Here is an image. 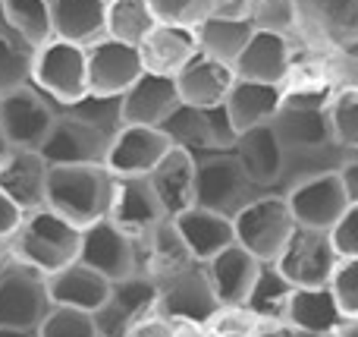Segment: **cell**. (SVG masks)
<instances>
[{
    "mask_svg": "<svg viewBox=\"0 0 358 337\" xmlns=\"http://www.w3.org/2000/svg\"><path fill=\"white\" fill-rule=\"evenodd\" d=\"M157 312V281L151 275H132L110 284V294L94 315L98 337H132L136 328Z\"/></svg>",
    "mask_w": 358,
    "mask_h": 337,
    "instance_id": "ba28073f",
    "label": "cell"
},
{
    "mask_svg": "<svg viewBox=\"0 0 358 337\" xmlns=\"http://www.w3.org/2000/svg\"><path fill=\"white\" fill-rule=\"evenodd\" d=\"M155 10L157 22H170V25H189L195 29L204 16L214 13V0H148Z\"/></svg>",
    "mask_w": 358,
    "mask_h": 337,
    "instance_id": "74e56055",
    "label": "cell"
},
{
    "mask_svg": "<svg viewBox=\"0 0 358 337\" xmlns=\"http://www.w3.org/2000/svg\"><path fill=\"white\" fill-rule=\"evenodd\" d=\"M283 322L311 337H334L346 319L336 306L330 284H321V287H292Z\"/></svg>",
    "mask_w": 358,
    "mask_h": 337,
    "instance_id": "d4e9b609",
    "label": "cell"
},
{
    "mask_svg": "<svg viewBox=\"0 0 358 337\" xmlns=\"http://www.w3.org/2000/svg\"><path fill=\"white\" fill-rule=\"evenodd\" d=\"M6 155H10V142H6V139H3V132H0V167H3Z\"/></svg>",
    "mask_w": 358,
    "mask_h": 337,
    "instance_id": "c3c4849f",
    "label": "cell"
},
{
    "mask_svg": "<svg viewBox=\"0 0 358 337\" xmlns=\"http://www.w3.org/2000/svg\"><path fill=\"white\" fill-rule=\"evenodd\" d=\"M48 284V296L50 306H73V309H85V312H98L101 303L110 294V284L101 271H94L85 262H69L66 268L54 271V275H44Z\"/></svg>",
    "mask_w": 358,
    "mask_h": 337,
    "instance_id": "603a6c76",
    "label": "cell"
},
{
    "mask_svg": "<svg viewBox=\"0 0 358 337\" xmlns=\"http://www.w3.org/2000/svg\"><path fill=\"white\" fill-rule=\"evenodd\" d=\"M157 25V16L148 0H107L104 35L126 44H142Z\"/></svg>",
    "mask_w": 358,
    "mask_h": 337,
    "instance_id": "1f68e13d",
    "label": "cell"
},
{
    "mask_svg": "<svg viewBox=\"0 0 358 337\" xmlns=\"http://www.w3.org/2000/svg\"><path fill=\"white\" fill-rule=\"evenodd\" d=\"M233 155L239 158L242 167L248 170V177H252L261 189L277 183L280 167H283V145H280V139H277V132H273L271 123L242 130L239 139H236V145H233Z\"/></svg>",
    "mask_w": 358,
    "mask_h": 337,
    "instance_id": "f1b7e54d",
    "label": "cell"
},
{
    "mask_svg": "<svg viewBox=\"0 0 358 337\" xmlns=\"http://www.w3.org/2000/svg\"><path fill=\"white\" fill-rule=\"evenodd\" d=\"M38 337H98L94 315L73 306H50L41 325L35 328Z\"/></svg>",
    "mask_w": 358,
    "mask_h": 337,
    "instance_id": "8d00e7d4",
    "label": "cell"
},
{
    "mask_svg": "<svg viewBox=\"0 0 358 337\" xmlns=\"http://www.w3.org/2000/svg\"><path fill=\"white\" fill-rule=\"evenodd\" d=\"M0 337H38L35 331H25V328H6L0 325Z\"/></svg>",
    "mask_w": 358,
    "mask_h": 337,
    "instance_id": "7dc6e473",
    "label": "cell"
},
{
    "mask_svg": "<svg viewBox=\"0 0 358 337\" xmlns=\"http://www.w3.org/2000/svg\"><path fill=\"white\" fill-rule=\"evenodd\" d=\"M334 337H358V319H346L340 328H336Z\"/></svg>",
    "mask_w": 358,
    "mask_h": 337,
    "instance_id": "bcb514c9",
    "label": "cell"
},
{
    "mask_svg": "<svg viewBox=\"0 0 358 337\" xmlns=\"http://www.w3.org/2000/svg\"><path fill=\"white\" fill-rule=\"evenodd\" d=\"M233 73L239 79L271 82L286 85L292 76V44L286 32L277 29H255L242 54L233 60Z\"/></svg>",
    "mask_w": 358,
    "mask_h": 337,
    "instance_id": "9a60e30c",
    "label": "cell"
},
{
    "mask_svg": "<svg viewBox=\"0 0 358 337\" xmlns=\"http://www.w3.org/2000/svg\"><path fill=\"white\" fill-rule=\"evenodd\" d=\"M340 180H343V186H346V195H349V202H358V151H349V158L340 164Z\"/></svg>",
    "mask_w": 358,
    "mask_h": 337,
    "instance_id": "f6af8a7d",
    "label": "cell"
},
{
    "mask_svg": "<svg viewBox=\"0 0 358 337\" xmlns=\"http://www.w3.org/2000/svg\"><path fill=\"white\" fill-rule=\"evenodd\" d=\"M336 262H340V256H336L334 243H330V231H315V227H299V224L289 233L286 246L280 249V256L273 259L280 275L292 287H321V284H330Z\"/></svg>",
    "mask_w": 358,
    "mask_h": 337,
    "instance_id": "9c48e42d",
    "label": "cell"
},
{
    "mask_svg": "<svg viewBox=\"0 0 358 337\" xmlns=\"http://www.w3.org/2000/svg\"><path fill=\"white\" fill-rule=\"evenodd\" d=\"M79 262L92 265L107 281H123L138 275V237L126 233L110 218H101L94 224L82 227Z\"/></svg>",
    "mask_w": 358,
    "mask_h": 337,
    "instance_id": "7c38bea8",
    "label": "cell"
},
{
    "mask_svg": "<svg viewBox=\"0 0 358 337\" xmlns=\"http://www.w3.org/2000/svg\"><path fill=\"white\" fill-rule=\"evenodd\" d=\"M286 205L292 212V221L299 227H315V231H330L340 221V214L349 208V195L343 186L340 174H315L308 180H299L296 186L286 189Z\"/></svg>",
    "mask_w": 358,
    "mask_h": 337,
    "instance_id": "4fadbf2b",
    "label": "cell"
},
{
    "mask_svg": "<svg viewBox=\"0 0 358 337\" xmlns=\"http://www.w3.org/2000/svg\"><path fill=\"white\" fill-rule=\"evenodd\" d=\"M22 208L16 205V202L10 199V195L0 189V240H10L13 233H16L19 221H22Z\"/></svg>",
    "mask_w": 358,
    "mask_h": 337,
    "instance_id": "ee69618b",
    "label": "cell"
},
{
    "mask_svg": "<svg viewBox=\"0 0 358 337\" xmlns=\"http://www.w3.org/2000/svg\"><path fill=\"white\" fill-rule=\"evenodd\" d=\"M50 309L44 275L13 259L0 271V325L35 331Z\"/></svg>",
    "mask_w": 358,
    "mask_h": 337,
    "instance_id": "8fae6325",
    "label": "cell"
},
{
    "mask_svg": "<svg viewBox=\"0 0 358 337\" xmlns=\"http://www.w3.org/2000/svg\"><path fill=\"white\" fill-rule=\"evenodd\" d=\"M176 107H179L176 79L173 76L148 73V69L120 95V117H123V123L161 126Z\"/></svg>",
    "mask_w": 358,
    "mask_h": 337,
    "instance_id": "e0dca14e",
    "label": "cell"
},
{
    "mask_svg": "<svg viewBox=\"0 0 358 337\" xmlns=\"http://www.w3.org/2000/svg\"><path fill=\"white\" fill-rule=\"evenodd\" d=\"M31 57L35 48H29L13 32H0V92L31 85Z\"/></svg>",
    "mask_w": 358,
    "mask_h": 337,
    "instance_id": "d590c367",
    "label": "cell"
},
{
    "mask_svg": "<svg viewBox=\"0 0 358 337\" xmlns=\"http://www.w3.org/2000/svg\"><path fill=\"white\" fill-rule=\"evenodd\" d=\"M324 0H296V6H308V10H321Z\"/></svg>",
    "mask_w": 358,
    "mask_h": 337,
    "instance_id": "681fc988",
    "label": "cell"
},
{
    "mask_svg": "<svg viewBox=\"0 0 358 337\" xmlns=\"http://www.w3.org/2000/svg\"><path fill=\"white\" fill-rule=\"evenodd\" d=\"M327 120L336 142L346 151H358V85H340L330 92Z\"/></svg>",
    "mask_w": 358,
    "mask_h": 337,
    "instance_id": "e575fe53",
    "label": "cell"
},
{
    "mask_svg": "<svg viewBox=\"0 0 358 337\" xmlns=\"http://www.w3.org/2000/svg\"><path fill=\"white\" fill-rule=\"evenodd\" d=\"M255 322L258 319L245 306H220L208 325L214 328V337H255Z\"/></svg>",
    "mask_w": 358,
    "mask_h": 337,
    "instance_id": "ab89813d",
    "label": "cell"
},
{
    "mask_svg": "<svg viewBox=\"0 0 358 337\" xmlns=\"http://www.w3.org/2000/svg\"><path fill=\"white\" fill-rule=\"evenodd\" d=\"M330 243L340 259H358V202H349V208L330 227Z\"/></svg>",
    "mask_w": 358,
    "mask_h": 337,
    "instance_id": "60d3db41",
    "label": "cell"
},
{
    "mask_svg": "<svg viewBox=\"0 0 358 337\" xmlns=\"http://www.w3.org/2000/svg\"><path fill=\"white\" fill-rule=\"evenodd\" d=\"M233 231L236 243L245 246L258 262H273L286 246L289 233L296 231V221L286 205V195L261 193L233 214Z\"/></svg>",
    "mask_w": 358,
    "mask_h": 337,
    "instance_id": "5b68a950",
    "label": "cell"
},
{
    "mask_svg": "<svg viewBox=\"0 0 358 337\" xmlns=\"http://www.w3.org/2000/svg\"><path fill=\"white\" fill-rule=\"evenodd\" d=\"M204 271H208L210 287H214L220 306H245L248 294L255 287V277L261 271V262L245 246L229 243L204 262Z\"/></svg>",
    "mask_w": 358,
    "mask_h": 337,
    "instance_id": "ffe728a7",
    "label": "cell"
},
{
    "mask_svg": "<svg viewBox=\"0 0 358 337\" xmlns=\"http://www.w3.org/2000/svg\"><path fill=\"white\" fill-rule=\"evenodd\" d=\"M113 132L79 117L73 111L57 107V117L41 142V158L48 164H104Z\"/></svg>",
    "mask_w": 358,
    "mask_h": 337,
    "instance_id": "52a82bcc",
    "label": "cell"
},
{
    "mask_svg": "<svg viewBox=\"0 0 358 337\" xmlns=\"http://www.w3.org/2000/svg\"><path fill=\"white\" fill-rule=\"evenodd\" d=\"M48 170L50 164L35 149H10L0 167V189L16 202L22 212L48 205Z\"/></svg>",
    "mask_w": 358,
    "mask_h": 337,
    "instance_id": "44dd1931",
    "label": "cell"
},
{
    "mask_svg": "<svg viewBox=\"0 0 358 337\" xmlns=\"http://www.w3.org/2000/svg\"><path fill=\"white\" fill-rule=\"evenodd\" d=\"M0 16L6 29L22 38L29 48H41L54 38L50 25V0H0Z\"/></svg>",
    "mask_w": 358,
    "mask_h": 337,
    "instance_id": "4dcf8cb0",
    "label": "cell"
},
{
    "mask_svg": "<svg viewBox=\"0 0 358 337\" xmlns=\"http://www.w3.org/2000/svg\"><path fill=\"white\" fill-rule=\"evenodd\" d=\"M117 177L107 164H50L48 170V208L88 227L110 214Z\"/></svg>",
    "mask_w": 358,
    "mask_h": 337,
    "instance_id": "6da1fadb",
    "label": "cell"
},
{
    "mask_svg": "<svg viewBox=\"0 0 358 337\" xmlns=\"http://www.w3.org/2000/svg\"><path fill=\"white\" fill-rule=\"evenodd\" d=\"M170 151V139L157 126L123 123L110 139L104 164L113 177H145Z\"/></svg>",
    "mask_w": 358,
    "mask_h": 337,
    "instance_id": "2e32d148",
    "label": "cell"
},
{
    "mask_svg": "<svg viewBox=\"0 0 358 337\" xmlns=\"http://www.w3.org/2000/svg\"><path fill=\"white\" fill-rule=\"evenodd\" d=\"M79 246L82 227H76L73 221H66L48 205L25 212L16 233L10 237L13 259L41 271V275H54V271L66 268L69 262H76Z\"/></svg>",
    "mask_w": 358,
    "mask_h": 337,
    "instance_id": "7a4b0ae2",
    "label": "cell"
},
{
    "mask_svg": "<svg viewBox=\"0 0 358 337\" xmlns=\"http://www.w3.org/2000/svg\"><path fill=\"white\" fill-rule=\"evenodd\" d=\"M283 104V85H271V82H255V79H239L229 85L223 107H227L229 120L236 130H252V126L271 123L273 114Z\"/></svg>",
    "mask_w": 358,
    "mask_h": 337,
    "instance_id": "484cf974",
    "label": "cell"
},
{
    "mask_svg": "<svg viewBox=\"0 0 358 337\" xmlns=\"http://www.w3.org/2000/svg\"><path fill=\"white\" fill-rule=\"evenodd\" d=\"M267 193L248 177L242 161L233 151H208L198 155L195 167V205L210 208L217 214L233 218L242 205L255 199V195Z\"/></svg>",
    "mask_w": 358,
    "mask_h": 337,
    "instance_id": "3957f363",
    "label": "cell"
},
{
    "mask_svg": "<svg viewBox=\"0 0 358 337\" xmlns=\"http://www.w3.org/2000/svg\"><path fill=\"white\" fill-rule=\"evenodd\" d=\"M289 294H292V284L280 275L277 265L261 262V271H258V277H255V287L245 300V309L255 319H283Z\"/></svg>",
    "mask_w": 358,
    "mask_h": 337,
    "instance_id": "d6a6232c",
    "label": "cell"
},
{
    "mask_svg": "<svg viewBox=\"0 0 358 337\" xmlns=\"http://www.w3.org/2000/svg\"><path fill=\"white\" fill-rule=\"evenodd\" d=\"M204 117H208L210 149H214V151H233L236 139H239V130L233 126V120H229L227 107H223V104L204 107Z\"/></svg>",
    "mask_w": 358,
    "mask_h": 337,
    "instance_id": "b9f144b4",
    "label": "cell"
},
{
    "mask_svg": "<svg viewBox=\"0 0 358 337\" xmlns=\"http://www.w3.org/2000/svg\"><path fill=\"white\" fill-rule=\"evenodd\" d=\"M321 16L327 19L334 29L358 35V0H324Z\"/></svg>",
    "mask_w": 358,
    "mask_h": 337,
    "instance_id": "7bdbcfd3",
    "label": "cell"
},
{
    "mask_svg": "<svg viewBox=\"0 0 358 337\" xmlns=\"http://www.w3.org/2000/svg\"><path fill=\"white\" fill-rule=\"evenodd\" d=\"M157 281V312L167 319H182L192 325H208L214 312L220 309L210 277L204 271V262H185L167 275L155 277Z\"/></svg>",
    "mask_w": 358,
    "mask_h": 337,
    "instance_id": "8992f818",
    "label": "cell"
},
{
    "mask_svg": "<svg viewBox=\"0 0 358 337\" xmlns=\"http://www.w3.org/2000/svg\"><path fill=\"white\" fill-rule=\"evenodd\" d=\"M88 57V95L101 98H120L138 76L145 73L142 50L136 44L117 41V38H98L85 48Z\"/></svg>",
    "mask_w": 358,
    "mask_h": 337,
    "instance_id": "5bb4252c",
    "label": "cell"
},
{
    "mask_svg": "<svg viewBox=\"0 0 358 337\" xmlns=\"http://www.w3.org/2000/svg\"><path fill=\"white\" fill-rule=\"evenodd\" d=\"M173 79H176V92L182 104L214 107V104H223L229 85L236 82V73H233V63L214 60V57L198 50L192 60L182 63V69Z\"/></svg>",
    "mask_w": 358,
    "mask_h": 337,
    "instance_id": "7402d4cb",
    "label": "cell"
},
{
    "mask_svg": "<svg viewBox=\"0 0 358 337\" xmlns=\"http://www.w3.org/2000/svg\"><path fill=\"white\" fill-rule=\"evenodd\" d=\"M107 218L132 237H148L167 214H164L148 177H117V189H113Z\"/></svg>",
    "mask_w": 358,
    "mask_h": 337,
    "instance_id": "ac0fdd59",
    "label": "cell"
},
{
    "mask_svg": "<svg viewBox=\"0 0 358 337\" xmlns=\"http://www.w3.org/2000/svg\"><path fill=\"white\" fill-rule=\"evenodd\" d=\"M195 167H198V158L192 151L170 145L167 155L145 174L148 183L155 186V195L167 218L195 205Z\"/></svg>",
    "mask_w": 358,
    "mask_h": 337,
    "instance_id": "d6986e66",
    "label": "cell"
},
{
    "mask_svg": "<svg viewBox=\"0 0 358 337\" xmlns=\"http://www.w3.org/2000/svg\"><path fill=\"white\" fill-rule=\"evenodd\" d=\"M255 29L258 25H255V19L248 13H210L195 25L198 50L214 57V60L233 63L248 44Z\"/></svg>",
    "mask_w": 358,
    "mask_h": 337,
    "instance_id": "83f0119b",
    "label": "cell"
},
{
    "mask_svg": "<svg viewBox=\"0 0 358 337\" xmlns=\"http://www.w3.org/2000/svg\"><path fill=\"white\" fill-rule=\"evenodd\" d=\"M330 290L336 296L343 319H358V259H340L330 275Z\"/></svg>",
    "mask_w": 358,
    "mask_h": 337,
    "instance_id": "f35d334b",
    "label": "cell"
},
{
    "mask_svg": "<svg viewBox=\"0 0 358 337\" xmlns=\"http://www.w3.org/2000/svg\"><path fill=\"white\" fill-rule=\"evenodd\" d=\"M157 130L170 139V145H179V149L192 151V155H208L210 149V132H208V117H204V107H192V104H182L167 120H164Z\"/></svg>",
    "mask_w": 358,
    "mask_h": 337,
    "instance_id": "836d02e7",
    "label": "cell"
},
{
    "mask_svg": "<svg viewBox=\"0 0 358 337\" xmlns=\"http://www.w3.org/2000/svg\"><path fill=\"white\" fill-rule=\"evenodd\" d=\"M107 0H50V25L54 38L73 44H94L104 38Z\"/></svg>",
    "mask_w": 358,
    "mask_h": 337,
    "instance_id": "f546056e",
    "label": "cell"
},
{
    "mask_svg": "<svg viewBox=\"0 0 358 337\" xmlns=\"http://www.w3.org/2000/svg\"><path fill=\"white\" fill-rule=\"evenodd\" d=\"M138 50H142V63L148 73L176 76L182 63L198 54V38L195 29H189V25L157 22L151 35L138 44Z\"/></svg>",
    "mask_w": 358,
    "mask_h": 337,
    "instance_id": "4316f807",
    "label": "cell"
},
{
    "mask_svg": "<svg viewBox=\"0 0 358 337\" xmlns=\"http://www.w3.org/2000/svg\"><path fill=\"white\" fill-rule=\"evenodd\" d=\"M57 117V104L35 85L0 92V132L10 149H41Z\"/></svg>",
    "mask_w": 358,
    "mask_h": 337,
    "instance_id": "30bf717a",
    "label": "cell"
},
{
    "mask_svg": "<svg viewBox=\"0 0 358 337\" xmlns=\"http://www.w3.org/2000/svg\"><path fill=\"white\" fill-rule=\"evenodd\" d=\"M31 85L57 107L76 104L88 95V57L82 44L50 38L31 57Z\"/></svg>",
    "mask_w": 358,
    "mask_h": 337,
    "instance_id": "277c9868",
    "label": "cell"
},
{
    "mask_svg": "<svg viewBox=\"0 0 358 337\" xmlns=\"http://www.w3.org/2000/svg\"><path fill=\"white\" fill-rule=\"evenodd\" d=\"M170 221H173L179 240L185 243V249H189V256L195 259V262H208V259L217 256L223 246L236 243L233 218L217 214V212H210V208L189 205L185 212L173 214Z\"/></svg>",
    "mask_w": 358,
    "mask_h": 337,
    "instance_id": "cb8c5ba5",
    "label": "cell"
}]
</instances>
